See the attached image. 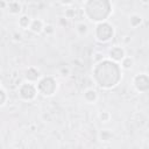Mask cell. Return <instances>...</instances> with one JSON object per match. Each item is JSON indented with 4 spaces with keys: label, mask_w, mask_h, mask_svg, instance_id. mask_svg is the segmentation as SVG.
<instances>
[{
    "label": "cell",
    "mask_w": 149,
    "mask_h": 149,
    "mask_svg": "<svg viewBox=\"0 0 149 149\" xmlns=\"http://www.w3.org/2000/svg\"><path fill=\"white\" fill-rule=\"evenodd\" d=\"M113 35H114V28L108 22H99L95 26L94 36L97 41L106 43L113 38Z\"/></svg>",
    "instance_id": "obj_1"
},
{
    "label": "cell",
    "mask_w": 149,
    "mask_h": 149,
    "mask_svg": "<svg viewBox=\"0 0 149 149\" xmlns=\"http://www.w3.org/2000/svg\"><path fill=\"white\" fill-rule=\"evenodd\" d=\"M37 91L43 95H52L57 90V81L52 77H43L38 80Z\"/></svg>",
    "instance_id": "obj_2"
},
{
    "label": "cell",
    "mask_w": 149,
    "mask_h": 149,
    "mask_svg": "<svg viewBox=\"0 0 149 149\" xmlns=\"http://www.w3.org/2000/svg\"><path fill=\"white\" fill-rule=\"evenodd\" d=\"M19 95L21 97V99L23 100H33L36 94H37V86H35L34 83H29V81H24L19 86Z\"/></svg>",
    "instance_id": "obj_3"
},
{
    "label": "cell",
    "mask_w": 149,
    "mask_h": 149,
    "mask_svg": "<svg viewBox=\"0 0 149 149\" xmlns=\"http://www.w3.org/2000/svg\"><path fill=\"white\" fill-rule=\"evenodd\" d=\"M133 85L139 92H147L149 90V76L147 73H137L133 78Z\"/></svg>",
    "instance_id": "obj_4"
},
{
    "label": "cell",
    "mask_w": 149,
    "mask_h": 149,
    "mask_svg": "<svg viewBox=\"0 0 149 149\" xmlns=\"http://www.w3.org/2000/svg\"><path fill=\"white\" fill-rule=\"evenodd\" d=\"M108 57L111 59H113L114 62H121L125 57H126V52L125 49L120 45H114L109 49L108 51Z\"/></svg>",
    "instance_id": "obj_5"
},
{
    "label": "cell",
    "mask_w": 149,
    "mask_h": 149,
    "mask_svg": "<svg viewBox=\"0 0 149 149\" xmlns=\"http://www.w3.org/2000/svg\"><path fill=\"white\" fill-rule=\"evenodd\" d=\"M24 78H26V80L29 81V83H35V81H37V80L41 79V72H40L36 68L30 66V68H28V70L26 71Z\"/></svg>",
    "instance_id": "obj_6"
},
{
    "label": "cell",
    "mask_w": 149,
    "mask_h": 149,
    "mask_svg": "<svg viewBox=\"0 0 149 149\" xmlns=\"http://www.w3.org/2000/svg\"><path fill=\"white\" fill-rule=\"evenodd\" d=\"M44 28H45V24H44V22L41 19H34L31 21L29 30L33 31L34 34H40V33L44 31Z\"/></svg>",
    "instance_id": "obj_7"
},
{
    "label": "cell",
    "mask_w": 149,
    "mask_h": 149,
    "mask_svg": "<svg viewBox=\"0 0 149 149\" xmlns=\"http://www.w3.org/2000/svg\"><path fill=\"white\" fill-rule=\"evenodd\" d=\"M84 100L87 102V104H94L97 100H98V92L93 88H87L84 91Z\"/></svg>",
    "instance_id": "obj_8"
},
{
    "label": "cell",
    "mask_w": 149,
    "mask_h": 149,
    "mask_svg": "<svg viewBox=\"0 0 149 149\" xmlns=\"http://www.w3.org/2000/svg\"><path fill=\"white\" fill-rule=\"evenodd\" d=\"M74 30H76V33H77L80 37H85V36L88 34V26H87L85 22L80 21V22H77V23L74 24Z\"/></svg>",
    "instance_id": "obj_9"
},
{
    "label": "cell",
    "mask_w": 149,
    "mask_h": 149,
    "mask_svg": "<svg viewBox=\"0 0 149 149\" xmlns=\"http://www.w3.org/2000/svg\"><path fill=\"white\" fill-rule=\"evenodd\" d=\"M7 9H8L9 14H12V15H17V14L21 13L22 6H21V3L17 2V1H12V2H8V3H7Z\"/></svg>",
    "instance_id": "obj_10"
},
{
    "label": "cell",
    "mask_w": 149,
    "mask_h": 149,
    "mask_svg": "<svg viewBox=\"0 0 149 149\" xmlns=\"http://www.w3.org/2000/svg\"><path fill=\"white\" fill-rule=\"evenodd\" d=\"M31 19L28 16V15H21L17 20V26L21 28V29H29L30 28V24H31Z\"/></svg>",
    "instance_id": "obj_11"
},
{
    "label": "cell",
    "mask_w": 149,
    "mask_h": 149,
    "mask_svg": "<svg viewBox=\"0 0 149 149\" xmlns=\"http://www.w3.org/2000/svg\"><path fill=\"white\" fill-rule=\"evenodd\" d=\"M142 23V16L140 14H132L129 16V24L133 28H137Z\"/></svg>",
    "instance_id": "obj_12"
},
{
    "label": "cell",
    "mask_w": 149,
    "mask_h": 149,
    "mask_svg": "<svg viewBox=\"0 0 149 149\" xmlns=\"http://www.w3.org/2000/svg\"><path fill=\"white\" fill-rule=\"evenodd\" d=\"M134 65V59L129 56H126L122 61H121V68L125 70H130Z\"/></svg>",
    "instance_id": "obj_13"
},
{
    "label": "cell",
    "mask_w": 149,
    "mask_h": 149,
    "mask_svg": "<svg viewBox=\"0 0 149 149\" xmlns=\"http://www.w3.org/2000/svg\"><path fill=\"white\" fill-rule=\"evenodd\" d=\"M99 137L102 142H109L113 137V134L112 132H109L108 129H102L100 133H99Z\"/></svg>",
    "instance_id": "obj_14"
},
{
    "label": "cell",
    "mask_w": 149,
    "mask_h": 149,
    "mask_svg": "<svg viewBox=\"0 0 149 149\" xmlns=\"http://www.w3.org/2000/svg\"><path fill=\"white\" fill-rule=\"evenodd\" d=\"M0 95H1V99H0V106L3 107V106L7 104V99H8L7 91L5 90L3 86H1V88H0Z\"/></svg>",
    "instance_id": "obj_15"
},
{
    "label": "cell",
    "mask_w": 149,
    "mask_h": 149,
    "mask_svg": "<svg viewBox=\"0 0 149 149\" xmlns=\"http://www.w3.org/2000/svg\"><path fill=\"white\" fill-rule=\"evenodd\" d=\"M99 119L101 120V122H108L111 120V113L108 111H101L99 113Z\"/></svg>",
    "instance_id": "obj_16"
},
{
    "label": "cell",
    "mask_w": 149,
    "mask_h": 149,
    "mask_svg": "<svg viewBox=\"0 0 149 149\" xmlns=\"http://www.w3.org/2000/svg\"><path fill=\"white\" fill-rule=\"evenodd\" d=\"M64 15H65V19H69V20H71V19H73V17H74V15H76V9H72V8H68V9L65 10Z\"/></svg>",
    "instance_id": "obj_17"
},
{
    "label": "cell",
    "mask_w": 149,
    "mask_h": 149,
    "mask_svg": "<svg viewBox=\"0 0 149 149\" xmlns=\"http://www.w3.org/2000/svg\"><path fill=\"white\" fill-rule=\"evenodd\" d=\"M59 72H61V74L62 76H69V73H70V69L68 68V66H63V68H61L59 69Z\"/></svg>",
    "instance_id": "obj_18"
},
{
    "label": "cell",
    "mask_w": 149,
    "mask_h": 149,
    "mask_svg": "<svg viewBox=\"0 0 149 149\" xmlns=\"http://www.w3.org/2000/svg\"><path fill=\"white\" fill-rule=\"evenodd\" d=\"M44 31H45V33H52V31H54V28H52L51 26H45Z\"/></svg>",
    "instance_id": "obj_19"
}]
</instances>
